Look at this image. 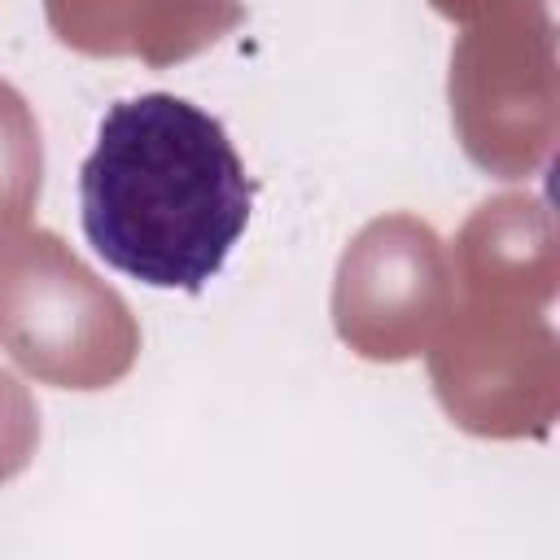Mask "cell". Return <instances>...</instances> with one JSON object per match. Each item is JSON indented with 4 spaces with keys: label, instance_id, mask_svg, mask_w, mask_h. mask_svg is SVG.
Segmentation results:
<instances>
[{
    "label": "cell",
    "instance_id": "6da1fadb",
    "mask_svg": "<svg viewBox=\"0 0 560 560\" xmlns=\"http://www.w3.org/2000/svg\"><path fill=\"white\" fill-rule=\"evenodd\" d=\"M254 214V179L228 127L175 96L114 101L79 166V228L88 249L144 289L201 293Z\"/></svg>",
    "mask_w": 560,
    "mask_h": 560
}]
</instances>
